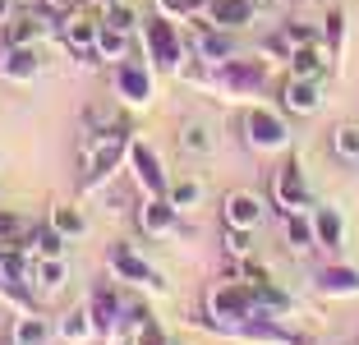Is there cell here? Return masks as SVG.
Here are the masks:
<instances>
[{
    "instance_id": "obj_41",
    "label": "cell",
    "mask_w": 359,
    "mask_h": 345,
    "mask_svg": "<svg viewBox=\"0 0 359 345\" xmlns=\"http://www.w3.org/2000/svg\"><path fill=\"white\" fill-rule=\"evenodd\" d=\"M235 272H240L249 285H263V281H267V267H263V262H254V253H244V258H235Z\"/></svg>"
},
{
    "instance_id": "obj_15",
    "label": "cell",
    "mask_w": 359,
    "mask_h": 345,
    "mask_svg": "<svg viewBox=\"0 0 359 345\" xmlns=\"http://www.w3.org/2000/svg\"><path fill=\"white\" fill-rule=\"evenodd\" d=\"M46 32H55V19H51V10H19V14H10L5 19V46H37V37H46Z\"/></svg>"
},
{
    "instance_id": "obj_28",
    "label": "cell",
    "mask_w": 359,
    "mask_h": 345,
    "mask_svg": "<svg viewBox=\"0 0 359 345\" xmlns=\"http://www.w3.org/2000/svg\"><path fill=\"white\" fill-rule=\"evenodd\" d=\"M51 323H46L42 313H32V309H23L19 318H14V332H10V345H46L51 341Z\"/></svg>"
},
{
    "instance_id": "obj_36",
    "label": "cell",
    "mask_w": 359,
    "mask_h": 345,
    "mask_svg": "<svg viewBox=\"0 0 359 345\" xmlns=\"http://www.w3.org/2000/svg\"><path fill=\"white\" fill-rule=\"evenodd\" d=\"M102 23H111V28H120V32H138V23H143V19L129 10L125 0H116V5L106 10V19H102Z\"/></svg>"
},
{
    "instance_id": "obj_14",
    "label": "cell",
    "mask_w": 359,
    "mask_h": 345,
    "mask_svg": "<svg viewBox=\"0 0 359 345\" xmlns=\"http://www.w3.org/2000/svg\"><path fill=\"white\" fill-rule=\"evenodd\" d=\"M189 51H194V60L198 65H222V60H231V55H240L235 51V37L226 28H212V23H203V28H189Z\"/></svg>"
},
{
    "instance_id": "obj_18",
    "label": "cell",
    "mask_w": 359,
    "mask_h": 345,
    "mask_svg": "<svg viewBox=\"0 0 359 345\" xmlns=\"http://www.w3.org/2000/svg\"><path fill=\"white\" fill-rule=\"evenodd\" d=\"M281 106L290 115H318L323 111V83L318 79H299V74H285L281 79Z\"/></svg>"
},
{
    "instance_id": "obj_4",
    "label": "cell",
    "mask_w": 359,
    "mask_h": 345,
    "mask_svg": "<svg viewBox=\"0 0 359 345\" xmlns=\"http://www.w3.org/2000/svg\"><path fill=\"white\" fill-rule=\"evenodd\" d=\"M240 138L254 152H281V147H290V120L281 111H272V106L249 102L240 111Z\"/></svg>"
},
{
    "instance_id": "obj_46",
    "label": "cell",
    "mask_w": 359,
    "mask_h": 345,
    "mask_svg": "<svg viewBox=\"0 0 359 345\" xmlns=\"http://www.w3.org/2000/svg\"><path fill=\"white\" fill-rule=\"evenodd\" d=\"M93 5H102V10H111V5H116V0H93Z\"/></svg>"
},
{
    "instance_id": "obj_39",
    "label": "cell",
    "mask_w": 359,
    "mask_h": 345,
    "mask_svg": "<svg viewBox=\"0 0 359 345\" xmlns=\"http://www.w3.org/2000/svg\"><path fill=\"white\" fill-rule=\"evenodd\" d=\"M323 37H327L332 55H341V42H346V10H332V14H327V28H323Z\"/></svg>"
},
{
    "instance_id": "obj_27",
    "label": "cell",
    "mask_w": 359,
    "mask_h": 345,
    "mask_svg": "<svg viewBox=\"0 0 359 345\" xmlns=\"http://www.w3.org/2000/svg\"><path fill=\"white\" fill-rule=\"evenodd\" d=\"M46 221L60 230V240H65V244H69V240H83V235H88V217L74 208V203H65V198H55V203H51Z\"/></svg>"
},
{
    "instance_id": "obj_45",
    "label": "cell",
    "mask_w": 359,
    "mask_h": 345,
    "mask_svg": "<svg viewBox=\"0 0 359 345\" xmlns=\"http://www.w3.org/2000/svg\"><path fill=\"white\" fill-rule=\"evenodd\" d=\"M10 14H14V0H0V23L10 19Z\"/></svg>"
},
{
    "instance_id": "obj_25",
    "label": "cell",
    "mask_w": 359,
    "mask_h": 345,
    "mask_svg": "<svg viewBox=\"0 0 359 345\" xmlns=\"http://www.w3.org/2000/svg\"><path fill=\"white\" fill-rule=\"evenodd\" d=\"M93 55L102 65H120L125 55H134V37H129V32H120V28H111V23H102V28H97Z\"/></svg>"
},
{
    "instance_id": "obj_40",
    "label": "cell",
    "mask_w": 359,
    "mask_h": 345,
    "mask_svg": "<svg viewBox=\"0 0 359 345\" xmlns=\"http://www.w3.org/2000/svg\"><path fill=\"white\" fill-rule=\"evenodd\" d=\"M23 221L14 212H0V249H10V244H23Z\"/></svg>"
},
{
    "instance_id": "obj_31",
    "label": "cell",
    "mask_w": 359,
    "mask_h": 345,
    "mask_svg": "<svg viewBox=\"0 0 359 345\" xmlns=\"http://www.w3.org/2000/svg\"><path fill=\"white\" fill-rule=\"evenodd\" d=\"M23 249H28L32 258H46V253H60V249H65V240H60V230H55L51 221H42V226L23 230Z\"/></svg>"
},
{
    "instance_id": "obj_43",
    "label": "cell",
    "mask_w": 359,
    "mask_h": 345,
    "mask_svg": "<svg viewBox=\"0 0 359 345\" xmlns=\"http://www.w3.org/2000/svg\"><path fill=\"white\" fill-rule=\"evenodd\" d=\"M285 37H290V42H295V46H309V42H323V32H318L313 23H304V19H295V23H290V28H285Z\"/></svg>"
},
{
    "instance_id": "obj_34",
    "label": "cell",
    "mask_w": 359,
    "mask_h": 345,
    "mask_svg": "<svg viewBox=\"0 0 359 345\" xmlns=\"http://www.w3.org/2000/svg\"><path fill=\"white\" fill-rule=\"evenodd\" d=\"M152 5H157V14H166V19L189 23V19H203V5H208V0H152Z\"/></svg>"
},
{
    "instance_id": "obj_20",
    "label": "cell",
    "mask_w": 359,
    "mask_h": 345,
    "mask_svg": "<svg viewBox=\"0 0 359 345\" xmlns=\"http://www.w3.org/2000/svg\"><path fill=\"white\" fill-rule=\"evenodd\" d=\"M42 74L37 46H0V79L5 83H32Z\"/></svg>"
},
{
    "instance_id": "obj_10",
    "label": "cell",
    "mask_w": 359,
    "mask_h": 345,
    "mask_svg": "<svg viewBox=\"0 0 359 345\" xmlns=\"http://www.w3.org/2000/svg\"><path fill=\"white\" fill-rule=\"evenodd\" d=\"M226 341H235V345H313V336L309 332H285L281 318L254 313V318H244L240 327H231Z\"/></svg>"
},
{
    "instance_id": "obj_26",
    "label": "cell",
    "mask_w": 359,
    "mask_h": 345,
    "mask_svg": "<svg viewBox=\"0 0 359 345\" xmlns=\"http://www.w3.org/2000/svg\"><path fill=\"white\" fill-rule=\"evenodd\" d=\"M212 147H217V134H212V125H203V120H184L180 125V152L194 161L212 157Z\"/></svg>"
},
{
    "instance_id": "obj_32",
    "label": "cell",
    "mask_w": 359,
    "mask_h": 345,
    "mask_svg": "<svg viewBox=\"0 0 359 345\" xmlns=\"http://www.w3.org/2000/svg\"><path fill=\"white\" fill-rule=\"evenodd\" d=\"M166 198L175 203L180 212H194V208H203V180H194V175H180V180H170V189H166Z\"/></svg>"
},
{
    "instance_id": "obj_33",
    "label": "cell",
    "mask_w": 359,
    "mask_h": 345,
    "mask_svg": "<svg viewBox=\"0 0 359 345\" xmlns=\"http://www.w3.org/2000/svg\"><path fill=\"white\" fill-rule=\"evenodd\" d=\"M332 152L341 161H350V166H359V120H341L332 129Z\"/></svg>"
},
{
    "instance_id": "obj_47",
    "label": "cell",
    "mask_w": 359,
    "mask_h": 345,
    "mask_svg": "<svg viewBox=\"0 0 359 345\" xmlns=\"http://www.w3.org/2000/svg\"><path fill=\"white\" fill-rule=\"evenodd\" d=\"M0 345H10V336H0Z\"/></svg>"
},
{
    "instance_id": "obj_42",
    "label": "cell",
    "mask_w": 359,
    "mask_h": 345,
    "mask_svg": "<svg viewBox=\"0 0 359 345\" xmlns=\"http://www.w3.org/2000/svg\"><path fill=\"white\" fill-rule=\"evenodd\" d=\"M129 345H170V336L161 332L157 323H143V327H138L134 336H129Z\"/></svg>"
},
{
    "instance_id": "obj_5",
    "label": "cell",
    "mask_w": 359,
    "mask_h": 345,
    "mask_svg": "<svg viewBox=\"0 0 359 345\" xmlns=\"http://www.w3.org/2000/svg\"><path fill=\"white\" fill-rule=\"evenodd\" d=\"M111 88H116V102L129 111H143L157 97V69L148 65V55H125L120 65H111Z\"/></svg>"
},
{
    "instance_id": "obj_35",
    "label": "cell",
    "mask_w": 359,
    "mask_h": 345,
    "mask_svg": "<svg viewBox=\"0 0 359 345\" xmlns=\"http://www.w3.org/2000/svg\"><path fill=\"white\" fill-rule=\"evenodd\" d=\"M290 51H295V42H290V37H285V32H272V37H263V42H258V60L263 65H272V60H290Z\"/></svg>"
},
{
    "instance_id": "obj_48",
    "label": "cell",
    "mask_w": 359,
    "mask_h": 345,
    "mask_svg": "<svg viewBox=\"0 0 359 345\" xmlns=\"http://www.w3.org/2000/svg\"><path fill=\"white\" fill-rule=\"evenodd\" d=\"M170 345H180V341H170Z\"/></svg>"
},
{
    "instance_id": "obj_3",
    "label": "cell",
    "mask_w": 359,
    "mask_h": 345,
    "mask_svg": "<svg viewBox=\"0 0 359 345\" xmlns=\"http://www.w3.org/2000/svg\"><path fill=\"white\" fill-rule=\"evenodd\" d=\"M212 74H217V79H198V74H184V79L198 83L203 93L222 97V102H254L267 88V65L263 60H240V55H231V60L212 65Z\"/></svg>"
},
{
    "instance_id": "obj_17",
    "label": "cell",
    "mask_w": 359,
    "mask_h": 345,
    "mask_svg": "<svg viewBox=\"0 0 359 345\" xmlns=\"http://www.w3.org/2000/svg\"><path fill=\"white\" fill-rule=\"evenodd\" d=\"M309 221H313V249H323V253L346 249V217H341V208L318 203V208L309 212Z\"/></svg>"
},
{
    "instance_id": "obj_2",
    "label": "cell",
    "mask_w": 359,
    "mask_h": 345,
    "mask_svg": "<svg viewBox=\"0 0 359 345\" xmlns=\"http://www.w3.org/2000/svg\"><path fill=\"white\" fill-rule=\"evenodd\" d=\"M129 125L120 120V125L102 129V134H88L83 147H79V189L83 194H93V189H102V180H111L120 166H125V147H129Z\"/></svg>"
},
{
    "instance_id": "obj_44",
    "label": "cell",
    "mask_w": 359,
    "mask_h": 345,
    "mask_svg": "<svg viewBox=\"0 0 359 345\" xmlns=\"http://www.w3.org/2000/svg\"><path fill=\"white\" fill-rule=\"evenodd\" d=\"M51 14H69V10H83V0H42Z\"/></svg>"
},
{
    "instance_id": "obj_30",
    "label": "cell",
    "mask_w": 359,
    "mask_h": 345,
    "mask_svg": "<svg viewBox=\"0 0 359 345\" xmlns=\"http://www.w3.org/2000/svg\"><path fill=\"white\" fill-rule=\"evenodd\" d=\"M281 235H285L290 249L309 253V249H313V221H309V212H285V217H281Z\"/></svg>"
},
{
    "instance_id": "obj_7",
    "label": "cell",
    "mask_w": 359,
    "mask_h": 345,
    "mask_svg": "<svg viewBox=\"0 0 359 345\" xmlns=\"http://www.w3.org/2000/svg\"><path fill=\"white\" fill-rule=\"evenodd\" d=\"M106 267H111V276H116L120 285H134V290H148V295H166V276H161L134 244H111Z\"/></svg>"
},
{
    "instance_id": "obj_29",
    "label": "cell",
    "mask_w": 359,
    "mask_h": 345,
    "mask_svg": "<svg viewBox=\"0 0 359 345\" xmlns=\"http://www.w3.org/2000/svg\"><path fill=\"white\" fill-rule=\"evenodd\" d=\"M295 309V299L285 290H276L272 281H263V285H254V313H263V318H285Z\"/></svg>"
},
{
    "instance_id": "obj_22",
    "label": "cell",
    "mask_w": 359,
    "mask_h": 345,
    "mask_svg": "<svg viewBox=\"0 0 359 345\" xmlns=\"http://www.w3.org/2000/svg\"><path fill=\"white\" fill-rule=\"evenodd\" d=\"M332 65H337V55H332L327 42H309V46H295V51H290L285 69L299 74V79H318V83H323V74H332Z\"/></svg>"
},
{
    "instance_id": "obj_38",
    "label": "cell",
    "mask_w": 359,
    "mask_h": 345,
    "mask_svg": "<svg viewBox=\"0 0 359 345\" xmlns=\"http://www.w3.org/2000/svg\"><path fill=\"white\" fill-rule=\"evenodd\" d=\"M226 253H231V258H244V253H254V230L226 226Z\"/></svg>"
},
{
    "instance_id": "obj_1",
    "label": "cell",
    "mask_w": 359,
    "mask_h": 345,
    "mask_svg": "<svg viewBox=\"0 0 359 345\" xmlns=\"http://www.w3.org/2000/svg\"><path fill=\"white\" fill-rule=\"evenodd\" d=\"M138 37H143V55L157 74H184L189 69V28H180V19H166V14H148L138 23Z\"/></svg>"
},
{
    "instance_id": "obj_37",
    "label": "cell",
    "mask_w": 359,
    "mask_h": 345,
    "mask_svg": "<svg viewBox=\"0 0 359 345\" xmlns=\"http://www.w3.org/2000/svg\"><path fill=\"white\" fill-rule=\"evenodd\" d=\"M111 125H120V111H111V106H88V115H83L88 134H102V129H111Z\"/></svg>"
},
{
    "instance_id": "obj_8",
    "label": "cell",
    "mask_w": 359,
    "mask_h": 345,
    "mask_svg": "<svg viewBox=\"0 0 359 345\" xmlns=\"http://www.w3.org/2000/svg\"><path fill=\"white\" fill-rule=\"evenodd\" d=\"M125 166H129V175H134V184L143 189V198H161V194L170 189V175H166V166H161V157H157V147H152L148 138H129Z\"/></svg>"
},
{
    "instance_id": "obj_13",
    "label": "cell",
    "mask_w": 359,
    "mask_h": 345,
    "mask_svg": "<svg viewBox=\"0 0 359 345\" xmlns=\"http://www.w3.org/2000/svg\"><path fill=\"white\" fill-rule=\"evenodd\" d=\"M222 221L226 226H240V230H258L267 221V203L258 198L254 189H231L222 198Z\"/></svg>"
},
{
    "instance_id": "obj_19",
    "label": "cell",
    "mask_w": 359,
    "mask_h": 345,
    "mask_svg": "<svg viewBox=\"0 0 359 345\" xmlns=\"http://www.w3.org/2000/svg\"><path fill=\"white\" fill-rule=\"evenodd\" d=\"M313 290L327 299H359V267L350 262H327L313 272Z\"/></svg>"
},
{
    "instance_id": "obj_23",
    "label": "cell",
    "mask_w": 359,
    "mask_h": 345,
    "mask_svg": "<svg viewBox=\"0 0 359 345\" xmlns=\"http://www.w3.org/2000/svg\"><path fill=\"white\" fill-rule=\"evenodd\" d=\"M65 285H69V258H60V253H46V258L32 262V290L42 295V299L60 295Z\"/></svg>"
},
{
    "instance_id": "obj_6",
    "label": "cell",
    "mask_w": 359,
    "mask_h": 345,
    "mask_svg": "<svg viewBox=\"0 0 359 345\" xmlns=\"http://www.w3.org/2000/svg\"><path fill=\"white\" fill-rule=\"evenodd\" d=\"M203 313H208V323L217 327V332H231V327H240L244 318H254V285L244 281H226V285H212L208 295H203Z\"/></svg>"
},
{
    "instance_id": "obj_9",
    "label": "cell",
    "mask_w": 359,
    "mask_h": 345,
    "mask_svg": "<svg viewBox=\"0 0 359 345\" xmlns=\"http://www.w3.org/2000/svg\"><path fill=\"white\" fill-rule=\"evenodd\" d=\"M272 203H276V212H313L318 208V198H313V189H309V180H304V166H299V157H290V161H281L276 166V175H272Z\"/></svg>"
},
{
    "instance_id": "obj_12",
    "label": "cell",
    "mask_w": 359,
    "mask_h": 345,
    "mask_svg": "<svg viewBox=\"0 0 359 345\" xmlns=\"http://www.w3.org/2000/svg\"><path fill=\"white\" fill-rule=\"evenodd\" d=\"M88 313H93L97 336H116L120 318H125V295H120L116 281H97L93 295H88Z\"/></svg>"
},
{
    "instance_id": "obj_16",
    "label": "cell",
    "mask_w": 359,
    "mask_h": 345,
    "mask_svg": "<svg viewBox=\"0 0 359 345\" xmlns=\"http://www.w3.org/2000/svg\"><path fill=\"white\" fill-rule=\"evenodd\" d=\"M180 217H184V212H180L166 194H161V198H143V203H138V230H143V235H152V240L175 235Z\"/></svg>"
},
{
    "instance_id": "obj_11",
    "label": "cell",
    "mask_w": 359,
    "mask_h": 345,
    "mask_svg": "<svg viewBox=\"0 0 359 345\" xmlns=\"http://www.w3.org/2000/svg\"><path fill=\"white\" fill-rule=\"evenodd\" d=\"M97 28H102V23H97L93 14H83V10L55 14V37H60V46H65L69 55H79V60H88V55H93Z\"/></svg>"
},
{
    "instance_id": "obj_24",
    "label": "cell",
    "mask_w": 359,
    "mask_h": 345,
    "mask_svg": "<svg viewBox=\"0 0 359 345\" xmlns=\"http://www.w3.org/2000/svg\"><path fill=\"white\" fill-rule=\"evenodd\" d=\"M55 336H60L65 345H88L97 336V327H93V313H88V299L83 304H74L69 313L55 323Z\"/></svg>"
},
{
    "instance_id": "obj_21",
    "label": "cell",
    "mask_w": 359,
    "mask_h": 345,
    "mask_svg": "<svg viewBox=\"0 0 359 345\" xmlns=\"http://www.w3.org/2000/svg\"><path fill=\"white\" fill-rule=\"evenodd\" d=\"M254 0H208L203 5V23H212V28H226V32H240L254 23Z\"/></svg>"
}]
</instances>
